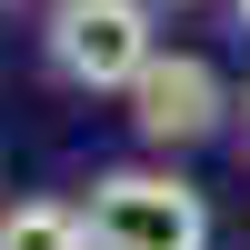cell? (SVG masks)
<instances>
[{
  "instance_id": "6da1fadb",
  "label": "cell",
  "mask_w": 250,
  "mask_h": 250,
  "mask_svg": "<svg viewBox=\"0 0 250 250\" xmlns=\"http://www.w3.org/2000/svg\"><path fill=\"white\" fill-rule=\"evenodd\" d=\"M50 70L70 90H140V70L160 60V30H150V0H50Z\"/></svg>"
},
{
  "instance_id": "5b68a950",
  "label": "cell",
  "mask_w": 250,
  "mask_h": 250,
  "mask_svg": "<svg viewBox=\"0 0 250 250\" xmlns=\"http://www.w3.org/2000/svg\"><path fill=\"white\" fill-rule=\"evenodd\" d=\"M230 10H240V30H250V0H230Z\"/></svg>"
},
{
  "instance_id": "3957f363",
  "label": "cell",
  "mask_w": 250,
  "mask_h": 250,
  "mask_svg": "<svg viewBox=\"0 0 250 250\" xmlns=\"http://www.w3.org/2000/svg\"><path fill=\"white\" fill-rule=\"evenodd\" d=\"M220 110H230V90H220V70H210L200 50H160L150 70H140V90H130V130L150 140V150H190V140H210Z\"/></svg>"
},
{
  "instance_id": "7a4b0ae2",
  "label": "cell",
  "mask_w": 250,
  "mask_h": 250,
  "mask_svg": "<svg viewBox=\"0 0 250 250\" xmlns=\"http://www.w3.org/2000/svg\"><path fill=\"white\" fill-rule=\"evenodd\" d=\"M90 250H210V200L180 170H100L90 180Z\"/></svg>"
},
{
  "instance_id": "277c9868",
  "label": "cell",
  "mask_w": 250,
  "mask_h": 250,
  "mask_svg": "<svg viewBox=\"0 0 250 250\" xmlns=\"http://www.w3.org/2000/svg\"><path fill=\"white\" fill-rule=\"evenodd\" d=\"M0 250H90V210H70V200H10L0 210Z\"/></svg>"
}]
</instances>
